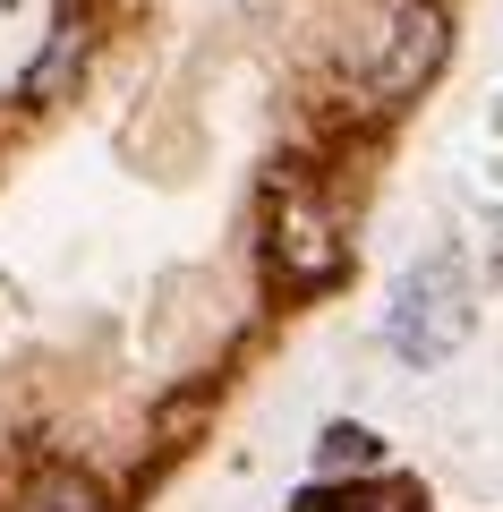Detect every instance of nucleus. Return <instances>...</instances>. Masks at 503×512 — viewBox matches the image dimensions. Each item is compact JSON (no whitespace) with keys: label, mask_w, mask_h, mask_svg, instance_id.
<instances>
[{"label":"nucleus","mask_w":503,"mask_h":512,"mask_svg":"<svg viewBox=\"0 0 503 512\" xmlns=\"http://www.w3.org/2000/svg\"><path fill=\"white\" fill-rule=\"evenodd\" d=\"M18 512H111V495H103V478H94V470H77V461H52V470L26 478Z\"/></svg>","instance_id":"f257e3e1"}]
</instances>
